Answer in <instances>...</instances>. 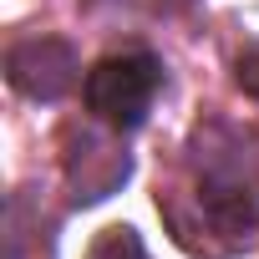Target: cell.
Returning <instances> with one entry per match:
<instances>
[{"label": "cell", "instance_id": "1", "mask_svg": "<svg viewBox=\"0 0 259 259\" xmlns=\"http://www.w3.org/2000/svg\"><path fill=\"white\" fill-rule=\"evenodd\" d=\"M193 193L213 229L244 239L259 224V153L244 148V133L208 122L193 133Z\"/></svg>", "mask_w": 259, "mask_h": 259}, {"label": "cell", "instance_id": "2", "mask_svg": "<svg viewBox=\"0 0 259 259\" xmlns=\"http://www.w3.org/2000/svg\"><path fill=\"white\" fill-rule=\"evenodd\" d=\"M87 112L112 127V133H133L148 122L158 92H163V61L153 51H112L87 71Z\"/></svg>", "mask_w": 259, "mask_h": 259}, {"label": "cell", "instance_id": "3", "mask_svg": "<svg viewBox=\"0 0 259 259\" xmlns=\"http://www.w3.org/2000/svg\"><path fill=\"white\" fill-rule=\"evenodd\" d=\"M6 76H11L16 92H26L36 102H56L76 81V56H71V46L61 36H31V41L11 46Z\"/></svg>", "mask_w": 259, "mask_h": 259}, {"label": "cell", "instance_id": "4", "mask_svg": "<svg viewBox=\"0 0 259 259\" xmlns=\"http://www.w3.org/2000/svg\"><path fill=\"white\" fill-rule=\"evenodd\" d=\"M127 173H133V158H127V148L112 143V138L81 133V138L71 143V153H66V183H71V198H76V203L107 198L112 188L127 183Z\"/></svg>", "mask_w": 259, "mask_h": 259}, {"label": "cell", "instance_id": "5", "mask_svg": "<svg viewBox=\"0 0 259 259\" xmlns=\"http://www.w3.org/2000/svg\"><path fill=\"white\" fill-rule=\"evenodd\" d=\"M87 259H148V249H143L138 229L112 224V229H102V234H97V244L87 249Z\"/></svg>", "mask_w": 259, "mask_h": 259}, {"label": "cell", "instance_id": "6", "mask_svg": "<svg viewBox=\"0 0 259 259\" xmlns=\"http://www.w3.org/2000/svg\"><path fill=\"white\" fill-rule=\"evenodd\" d=\"M234 81L249 97H259V41H244V51L234 56Z\"/></svg>", "mask_w": 259, "mask_h": 259}]
</instances>
